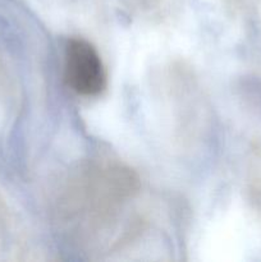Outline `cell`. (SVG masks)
<instances>
[{"mask_svg": "<svg viewBox=\"0 0 261 262\" xmlns=\"http://www.w3.org/2000/svg\"><path fill=\"white\" fill-rule=\"evenodd\" d=\"M67 83L79 95L95 96L106 86V73L96 49L82 38H73L66 49Z\"/></svg>", "mask_w": 261, "mask_h": 262, "instance_id": "obj_1", "label": "cell"}]
</instances>
